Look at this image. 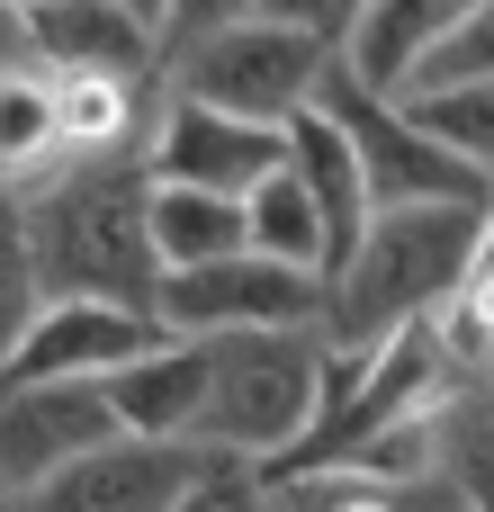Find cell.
I'll list each match as a JSON object with an SVG mask.
<instances>
[{
    "mask_svg": "<svg viewBox=\"0 0 494 512\" xmlns=\"http://www.w3.org/2000/svg\"><path fill=\"white\" fill-rule=\"evenodd\" d=\"M288 171L306 180V198H315V216H324V243H333V279H342L351 252L369 243V225H378V207H369V171H360L351 135H342L324 108H306V117L288 126Z\"/></svg>",
    "mask_w": 494,
    "mask_h": 512,
    "instance_id": "5bb4252c",
    "label": "cell"
},
{
    "mask_svg": "<svg viewBox=\"0 0 494 512\" xmlns=\"http://www.w3.org/2000/svg\"><path fill=\"white\" fill-rule=\"evenodd\" d=\"M117 405L108 387H0V486L27 504L81 459L117 450Z\"/></svg>",
    "mask_w": 494,
    "mask_h": 512,
    "instance_id": "ba28073f",
    "label": "cell"
},
{
    "mask_svg": "<svg viewBox=\"0 0 494 512\" xmlns=\"http://www.w3.org/2000/svg\"><path fill=\"white\" fill-rule=\"evenodd\" d=\"M153 243H162V270H171V279L216 270V261H243V252H252V207H243V198H207V189H162V180H153Z\"/></svg>",
    "mask_w": 494,
    "mask_h": 512,
    "instance_id": "9a60e30c",
    "label": "cell"
},
{
    "mask_svg": "<svg viewBox=\"0 0 494 512\" xmlns=\"http://www.w3.org/2000/svg\"><path fill=\"white\" fill-rule=\"evenodd\" d=\"M63 162V108L45 63H0V189H36V171Z\"/></svg>",
    "mask_w": 494,
    "mask_h": 512,
    "instance_id": "2e32d148",
    "label": "cell"
},
{
    "mask_svg": "<svg viewBox=\"0 0 494 512\" xmlns=\"http://www.w3.org/2000/svg\"><path fill=\"white\" fill-rule=\"evenodd\" d=\"M27 225H36L45 306L108 297V306L162 315V279L171 270H162V243H153V162L144 153L63 162L45 189H27Z\"/></svg>",
    "mask_w": 494,
    "mask_h": 512,
    "instance_id": "6da1fadb",
    "label": "cell"
},
{
    "mask_svg": "<svg viewBox=\"0 0 494 512\" xmlns=\"http://www.w3.org/2000/svg\"><path fill=\"white\" fill-rule=\"evenodd\" d=\"M198 477H207V450L117 441V450L81 459L72 477H54L45 495H27V512H180Z\"/></svg>",
    "mask_w": 494,
    "mask_h": 512,
    "instance_id": "8fae6325",
    "label": "cell"
},
{
    "mask_svg": "<svg viewBox=\"0 0 494 512\" xmlns=\"http://www.w3.org/2000/svg\"><path fill=\"white\" fill-rule=\"evenodd\" d=\"M351 0H324V9H252V18H225V9H189V18H162L171 54H180V99H207L225 117H252V126H297L342 45H351Z\"/></svg>",
    "mask_w": 494,
    "mask_h": 512,
    "instance_id": "7a4b0ae2",
    "label": "cell"
},
{
    "mask_svg": "<svg viewBox=\"0 0 494 512\" xmlns=\"http://www.w3.org/2000/svg\"><path fill=\"white\" fill-rule=\"evenodd\" d=\"M459 0H387V9H360L351 18V45H342V72L360 81V90H378V99H414L423 90V72H432V54L459 36Z\"/></svg>",
    "mask_w": 494,
    "mask_h": 512,
    "instance_id": "4fadbf2b",
    "label": "cell"
},
{
    "mask_svg": "<svg viewBox=\"0 0 494 512\" xmlns=\"http://www.w3.org/2000/svg\"><path fill=\"white\" fill-rule=\"evenodd\" d=\"M153 180L162 189H207V198H252L261 180L288 171V126H252V117H225L207 99H171L162 126H153Z\"/></svg>",
    "mask_w": 494,
    "mask_h": 512,
    "instance_id": "9c48e42d",
    "label": "cell"
},
{
    "mask_svg": "<svg viewBox=\"0 0 494 512\" xmlns=\"http://www.w3.org/2000/svg\"><path fill=\"white\" fill-rule=\"evenodd\" d=\"M54 108H63V162H99V153H126V126H135V99H126V81L54 72Z\"/></svg>",
    "mask_w": 494,
    "mask_h": 512,
    "instance_id": "d6986e66",
    "label": "cell"
},
{
    "mask_svg": "<svg viewBox=\"0 0 494 512\" xmlns=\"http://www.w3.org/2000/svg\"><path fill=\"white\" fill-rule=\"evenodd\" d=\"M162 342H180L162 315L144 306H108V297H63L36 315V333L18 342V360L0 369V387H108L117 369L153 360Z\"/></svg>",
    "mask_w": 494,
    "mask_h": 512,
    "instance_id": "52a82bcc",
    "label": "cell"
},
{
    "mask_svg": "<svg viewBox=\"0 0 494 512\" xmlns=\"http://www.w3.org/2000/svg\"><path fill=\"white\" fill-rule=\"evenodd\" d=\"M45 315V270H36V225H27V189H0V369L18 360V342Z\"/></svg>",
    "mask_w": 494,
    "mask_h": 512,
    "instance_id": "ac0fdd59",
    "label": "cell"
},
{
    "mask_svg": "<svg viewBox=\"0 0 494 512\" xmlns=\"http://www.w3.org/2000/svg\"><path fill=\"white\" fill-rule=\"evenodd\" d=\"M0 512H27V504H18V495H9V486H0Z\"/></svg>",
    "mask_w": 494,
    "mask_h": 512,
    "instance_id": "d4e9b609",
    "label": "cell"
},
{
    "mask_svg": "<svg viewBox=\"0 0 494 512\" xmlns=\"http://www.w3.org/2000/svg\"><path fill=\"white\" fill-rule=\"evenodd\" d=\"M405 117H414L441 153H459L468 171H486V180H494V81H468V90H423V99H405Z\"/></svg>",
    "mask_w": 494,
    "mask_h": 512,
    "instance_id": "ffe728a7",
    "label": "cell"
},
{
    "mask_svg": "<svg viewBox=\"0 0 494 512\" xmlns=\"http://www.w3.org/2000/svg\"><path fill=\"white\" fill-rule=\"evenodd\" d=\"M207 360H216V396H207L198 450L270 468V459H288L315 432L324 369H333L324 333H234V342H207Z\"/></svg>",
    "mask_w": 494,
    "mask_h": 512,
    "instance_id": "277c9868",
    "label": "cell"
},
{
    "mask_svg": "<svg viewBox=\"0 0 494 512\" xmlns=\"http://www.w3.org/2000/svg\"><path fill=\"white\" fill-rule=\"evenodd\" d=\"M207 396H216V360H207V342H162L153 360H135V369L108 378L117 432H126V441H162V450H198Z\"/></svg>",
    "mask_w": 494,
    "mask_h": 512,
    "instance_id": "7c38bea8",
    "label": "cell"
},
{
    "mask_svg": "<svg viewBox=\"0 0 494 512\" xmlns=\"http://www.w3.org/2000/svg\"><path fill=\"white\" fill-rule=\"evenodd\" d=\"M342 135H351V153H360V171H369V207L378 216H405V207H494V180L486 171H468L459 153H441L396 99H378V90H360L342 63H333V81H324V99H315Z\"/></svg>",
    "mask_w": 494,
    "mask_h": 512,
    "instance_id": "5b68a950",
    "label": "cell"
},
{
    "mask_svg": "<svg viewBox=\"0 0 494 512\" xmlns=\"http://www.w3.org/2000/svg\"><path fill=\"white\" fill-rule=\"evenodd\" d=\"M477 252H486V207H405L378 216L369 243L351 252V270L333 279V315L324 342L333 351H387L423 324H450L477 288Z\"/></svg>",
    "mask_w": 494,
    "mask_h": 512,
    "instance_id": "3957f363",
    "label": "cell"
},
{
    "mask_svg": "<svg viewBox=\"0 0 494 512\" xmlns=\"http://www.w3.org/2000/svg\"><path fill=\"white\" fill-rule=\"evenodd\" d=\"M333 315V288L306 279V270H279L261 252L243 261H216V270H189V279H162V324L180 342H234V333H324Z\"/></svg>",
    "mask_w": 494,
    "mask_h": 512,
    "instance_id": "8992f818",
    "label": "cell"
},
{
    "mask_svg": "<svg viewBox=\"0 0 494 512\" xmlns=\"http://www.w3.org/2000/svg\"><path fill=\"white\" fill-rule=\"evenodd\" d=\"M288 512H468L450 477L432 486H369V477H306V486H279Z\"/></svg>",
    "mask_w": 494,
    "mask_h": 512,
    "instance_id": "44dd1931",
    "label": "cell"
},
{
    "mask_svg": "<svg viewBox=\"0 0 494 512\" xmlns=\"http://www.w3.org/2000/svg\"><path fill=\"white\" fill-rule=\"evenodd\" d=\"M468 81H494V0H468V18H459V36L432 54V72H423V90H468ZM414 90V99H423Z\"/></svg>",
    "mask_w": 494,
    "mask_h": 512,
    "instance_id": "cb8c5ba5",
    "label": "cell"
},
{
    "mask_svg": "<svg viewBox=\"0 0 494 512\" xmlns=\"http://www.w3.org/2000/svg\"><path fill=\"white\" fill-rule=\"evenodd\" d=\"M441 459H450V486L468 512H494V405H459L441 414Z\"/></svg>",
    "mask_w": 494,
    "mask_h": 512,
    "instance_id": "7402d4cb",
    "label": "cell"
},
{
    "mask_svg": "<svg viewBox=\"0 0 494 512\" xmlns=\"http://www.w3.org/2000/svg\"><path fill=\"white\" fill-rule=\"evenodd\" d=\"M18 45L45 72H90V81H135L153 63H171V36L153 9L126 0H27L18 9Z\"/></svg>",
    "mask_w": 494,
    "mask_h": 512,
    "instance_id": "30bf717a",
    "label": "cell"
},
{
    "mask_svg": "<svg viewBox=\"0 0 494 512\" xmlns=\"http://www.w3.org/2000/svg\"><path fill=\"white\" fill-rule=\"evenodd\" d=\"M243 207H252V252H261V261L306 270V279H324V288H333V243H324V216H315V198H306V180H297V171L261 180Z\"/></svg>",
    "mask_w": 494,
    "mask_h": 512,
    "instance_id": "e0dca14e",
    "label": "cell"
},
{
    "mask_svg": "<svg viewBox=\"0 0 494 512\" xmlns=\"http://www.w3.org/2000/svg\"><path fill=\"white\" fill-rule=\"evenodd\" d=\"M180 512H288V495L252 468V459H225V450H207V477L189 486V504Z\"/></svg>",
    "mask_w": 494,
    "mask_h": 512,
    "instance_id": "603a6c76",
    "label": "cell"
}]
</instances>
